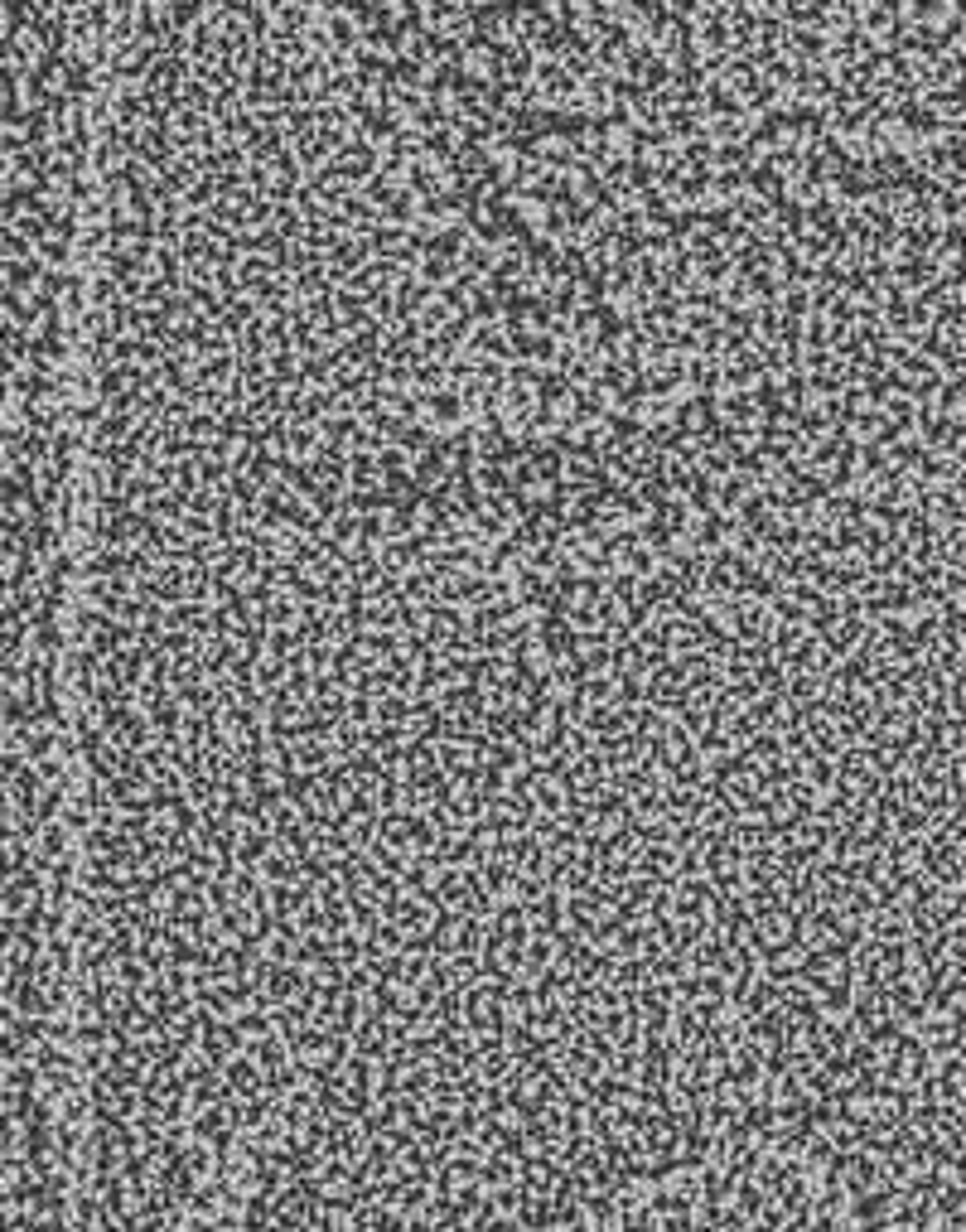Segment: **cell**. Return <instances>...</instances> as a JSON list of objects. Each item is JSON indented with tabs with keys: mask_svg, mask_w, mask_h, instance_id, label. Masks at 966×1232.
Returning a JSON list of instances; mask_svg holds the SVG:
<instances>
[{
	"mask_svg": "<svg viewBox=\"0 0 966 1232\" xmlns=\"http://www.w3.org/2000/svg\"><path fill=\"white\" fill-rule=\"evenodd\" d=\"M716 619H788L783 609H754L745 614V604H716ZM793 619H812V614H793ZM875 624H957V619H875Z\"/></svg>",
	"mask_w": 966,
	"mask_h": 1232,
	"instance_id": "1",
	"label": "cell"
}]
</instances>
